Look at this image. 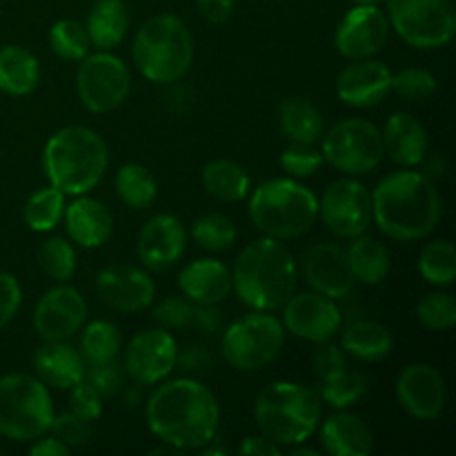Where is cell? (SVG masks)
I'll list each match as a JSON object with an SVG mask.
<instances>
[{
    "instance_id": "50",
    "label": "cell",
    "mask_w": 456,
    "mask_h": 456,
    "mask_svg": "<svg viewBox=\"0 0 456 456\" xmlns=\"http://www.w3.org/2000/svg\"><path fill=\"white\" fill-rule=\"evenodd\" d=\"M176 368L183 372H203L212 368V354L203 346H187L185 350H178Z\"/></svg>"
},
{
    "instance_id": "35",
    "label": "cell",
    "mask_w": 456,
    "mask_h": 456,
    "mask_svg": "<svg viewBox=\"0 0 456 456\" xmlns=\"http://www.w3.org/2000/svg\"><path fill=\"white\" fill-rule=\"evenodd\" d=\"M114 185L116 194L123 200V205H127L132 209L151 208L156 196H159V183H156L154 174L145 165L138 163H125L116 172Z\"/></svg>"
},
{
    "instance_id": "33",
    "label": "cell",
    "mask_w": 456,
    "mask_h": 456,
    "mask_svg": "<svg viewBox=\"0 0 456 456\" xmlns=\"http://www.w3.org/2000/svg\"><path fill=\"white\" fill-rule=\"evenodd\" d=\"M370 390V381L363 372L354 368H347L346 363L319 374V390L323 403H328L334 410H347L359 403Z\"/></svg>"
},
{
    "instance_id": "7",
    "label": "cell",
    "mask_w": 456,
    "mask_h": 456,
    "mask_svg": "<svg viewBox=\"0 0 456 456\" xmlns=\"http://www.w3.org/2000/svg\"><path fill=\"white\" fill-rule=\"evenodd\" d=\"M249 218L263 236L297 239L319 221V199L297 178H267L249 196Z\"/></svg>"
},
{
    "instance_id": "27",
    "label": "cell",
    "mask_w": 456,
    "mask_h": 456,
    "mask_svg": "<svg viewBox=\"0 0 456 456\" xmlns=\"http://www.w3.org/2000/svg\"><path fill=\"white\" fill-rule=\"evenodd\" d=\"M321 445L332 456H368L374 450L368 423L347 410L330 414L321 423Z\"/></svg>"
},
{
    "instance_id": "16",
    "label": "cell",
    "mask_w": 456,
    "mask_h": 456,
    "mask_svg": "<svg viewBox=\"0 0 456 456\" xmlns=\"http://www.w3.org/2000/svg\"><path fill=\"white\" fill-rule=\"evenodd\" d=\"M390 38V20L379 4H354L341 18L334 34L338 53L347 61L372 58Z\"/></svg>"
},
{
    "instance_id": "10",
    "label": "cell",
    "mask_w": 456,
    "mask_h": 456,
    "mask_svg": "<svg viewBox=\"0 0 456 456\" xmlns=\"http://www.w3.org/2000/svg\"><path fill=\"white\" fill-rule=\"evenodd\" d=\"M321 154L343 176H363L386 156L381 129L365 118H346L323 132Z\"/></svg>"
},
{
    "instance_id": "55",
    "label": "cell",
    "mask_w": 456,
    "mask_h": 456,
    "mask_svg": "<svg viewBox=\"0 0 456 456\" xmlns=\"http://www.w3.org/2000/svg\"><path fill=\"white\" fill-rule=\"evenodd\" d=\"M289 454H292V456H321L319 450L305 448V445H301V444L292 445V452H289Z\"/></svg>"
},
{
    "instance_id": "42",
    "label": "cell",
    "mask_w": 456,
    "mask_h": 456,
    "mask_svg": "<svg viewBox=\"0 0 456 456\" xmlns=\"http://www.w3.org/2000/svg\"><path fill=\"white\" fill-rule=\"evenodd\" d=\"M419 323L432 332H448L456 325V301L450 292H430L417 305Z\"/></svg>"
},
{
    "instance_id": "40",
    "label": "cell",
    "mask_w": 456,
    "mask_h": 456,
    "mask_svg": "<svg viewBox=\"0 0 456 456\" xmlns=\"http://www.w3.org/2000/svg\"><path fill=\"white\" fill-rule=\"evenodd\" d=\"M38 263L49 279H53L56 283H67V281L74 279L78 256H76V249L69 239L52 236L40 245Z\"/></svg>"
},
{
    "instance_id": "44",
    "label": "cell",
    "mask_w": 456,
    "mask_h": 456,
    "mask_svg": "<svg viewBox=\"0 0 456 456\" xmlns=\"http://www.w3.org/2000/svg\"><path fill=\"white\" fill-rule=\"evenodd\" d=\"M392 92L410 102L428 101L436 92V78L423 67H408L399 74H392Z\"/></svg>"
},
{
    "instance_id": "8",
    "label": "cell",
    "mask_w": 456,
    "mask_h": 456,
    "mask_svg": "<svg viewBox=\"0 0 456 456\" xmlns=\"http://www.w3.org/2000/svg\"><path fill=\"white\" fill-rule=\"evenodd\" d=\"M53 414L49 387L38 377L13 372L0 379V435L4 439L36 441L47 435Z\"/></svg>"
},
{
    "instance_id": "12",
    "label": "cell",
    "mask_w": 456,
    "mask_h": 456,
    "mask_svg": "<svg viewBox=\"0 0 456 456\" xmlns=\"http://www.w3.org/2000/svg\"><path fill=\"white\" fill-rule=\"evenodd\" d=\"M76 92L92 114H110L127 101L132 92V71L123 58L98 49L80 61L76 71Z\"/></svg>"
},
{
    "instance_id": "53",
    "label": "cell",
    "mask_w": 456,
    "mask_h": 456,
    "mask_svg": "<svg viewBox=\"0 0 456 456\" xmlns=\"http://www.w3.org/2000/svg\"><path fill=\"white\" fill-rule=\"evenodd\" d=\"M191 323L199 325L203 332H216L221 328L223 319L216 305H203V303H194V314H191Z\"/></svg>"
},
{
    "instance_id": "19",
    "label": "cell",
    "mask_w": 456,
    "mask_h": 456,
    "mask_svg": "<svg viewBox=\"0 0 456 456\" xmlns=\"http://www.w3.org/2000/svg\"><path fill=\"white\" fill-rule=\"evenodd\" d=\"M301 270L305 283L314 292L325 294L334 301H343L354 294L359 285L347 263L346 248L337 243H316L307 248L301 256Z\"/></svg>"
},
{
    "instance_id": "48",
    "label": "cell",
    "mask_w": 456,
    "mask_h": 456,
    "mask_svg": "<svg viewBox=\"0 0 456 456\" xmlns=\"http://www.w3.org/2000/svg\"><path fill=\"white\" fill-rule=\"evenodd\" d=\"M69 408L71 412L78 414L80 419L94 423L102 414V396L83 379L78 386L71 387Z\"/></svg>"
},
{
    "instance_id": "51",
    "label": "cell",
    "mask_w": 456,
    "mask_h": 456,
    "mask_svg": "<svg viewBox=\"0 0 456 456\" xmlns=\"http://www.w3.org/2000/svg\"><path fill=\"white\" fill-rule=\"evenodd\" d=\"M196 7H199L200 16L205 20L221 25V22H227L232 18L236 9V0H196Z\"/></svg>"
},
{
    "instance_id": "13",
    "label": "cell",
    "mask_w": 456,
    "mask_h": 456,
    "mask_svg": "<svg viewBox=\"0 0 456 456\" xmlns=\"http://www.w3.org/2000/svg\"><path fill=\"white\" fill-rule=\"evenodd\" d=\"M319 218L338 239H356L372 223V191L354 176L337 178L319 199Z\"/></svg>"
},
{
    "instance_id": "29",
    "label": "cell",
    "mask_w": 456,
    "mask_h": 456,
    "mask_svg": "<svg viewBox=\"0 0 456 456\" xmlns=\"http://www.w3.org/2000/svg\"><path fill=\"white\" fill-rule=\"evenodd\" d=\"M341 332V350L356 361H381L390 356L395 338L390 330L379 321H354L338 330Z\"/></svg>"
},
{
    "instance_id": "6",
    "label": "cell",
    "mask_w": 456,
    "mask_h": 456,
    "mask_svg": "<svg viewBox=\"0 0 456 456\" xmlns=\"http://www.w3.org/2000/svg\"><path fill=\"white\" fill-rule=\"evenodd\" d=\"M132 56L138 74L150 83H178L194 62V36L174 13H156L138 27Z\"/></svg>"
},
{
    "instance_id": "20",
    "label": "cell",
    "mask_w": 456,
    "mask_h": 456,
    "mask_svg": "<svg viewBox=\"0 0 456 456\" xmlns=\"http://www.w3.org/2000/svg\"><path fill=\"white\" fill-rule=\"evenodd\" d=\"M98 298L116 312H142L154 303L156 285L150 272L136 265H110L96 276Z\"/></svg>"
},
{
    "instance_id": "56",
    "label": "cell",
    "mask_w": 456,
    "mask_h": 456,
    "mask_svg": "<svg viewBox=\"0 0 456 456\" xmlns=\"http://www.w3.org/2000/svg\"><path fill=\"white\" fill-rule=\"evenodd\" d=\"M350 3H354V4H379L381 0H350Z\"/></svg>"
},
{
    "instance_id": "1",
    "label": "cell",
    "mask_w": 456,
    "mask_h": 456,
    "mask_svg": "<svg viewBox=\"0 0 456 456\" xmlns=\"http://www.w3.org/2000/svg\"><path fill=\"white\" fill-rule=\"evenodd\" d=\"M145 405V421L151 435L163 444L190 452L214 444L221 428V405L216 396L196 379L160 381Z\"/></svg>"
},
{
    "instance_id": "23",
    "label": "cell",
    "mask_w": 456,
    "mask_h": 456,
    "mask_svg": "<svg viewBox=\"0 0 456 456\" xmlns=\"http://www.w3.org/2000/svg\"><path fill=\"white\" fill-rule=\"evenodd\" d=\"M65 230L71 243L83 249L102 248L114 234V216L105 203L83 194L65 208Z\"/></svg>"
},
{
    "instance_id": "32",
    "label": "cell",
    "mask_w": 456,
    "mask_h": 456,
    "mask_svg": "<svg viewBox=\"0 0 456 456\" xmlns=\"http://www.w3.org/2000/svg\"><path fill=\"white\" fill-rule=\"evenodd\" d=\"M279 127L289 138V142H307V145H316L325 132L321 110L303 96H289L281 102Z\"/></svg>"
},
{
    "instance_id": "3",
    "label": "cell",
    "mask_w": 456,
    "mask_h": 456,
    "mask_svg": "<svg viewBox=\"0 0 456 456\" xmlns=\"http://www.w3.org/2000/svg\"><path fill=\"white\" fill-rule=\"evenodd\" d=\"M232 289L249 310L283 307L297 289V261L283 240L263 236L243 248L232 270Z\"/></svg>"
},
{
    "instance_id": "43",
    "label": "cell",
    "mask_w": 456,
    "mask_h": 456,
    "mask_svg": "<svg viewBox=\"0 0 456 456\" xmlns=\"http://www.w3.org/2000/svg\"><path fill=\"white\" fill-rule=\"evenodd\" d=\"M323 154L316 145L307 142H289L281 154V169L289 178H307L323 167Z\"/></svg>"
},
{
    "instance_id": "38",
    "label": "cell",
    "mask_w": 456,
    "mask_h": 456,
    "mask_svg": "<svg viewBox=\"0 0 456 456\" xmlns=\"http://www.w3.org/2000/svg\"><path fill=\"white\" fill-rule=\"evenodd\" d=\"M419 272L435 288H450L456 279V248L448 239L428 243L419 254Z\"/></svg>"
},
{
    "instance_id": "46",
    "label": "cell",
    "mask_w": 456,
    "mask_h": 456,
    "mask_svg": "<svg viewBox=\"0 0 456 456\" xmlns=\"http://www.w3.org/2000/svg\"><path fill=\"white\" fill-rule=\"evenodd\" d=\"M52 435L56 439H61L67 448H83V445L89 444L92 439V423L80 419L78 414L62 412V414H53L52 426H49Z\"/></svg>"
},
{
    "instance_id": "18",
    "label": "cell",
    "mask_w": 456,
    "mask_h": 456,
    "mask_svg": "<svg viewBox=\"0 0 456 456\" xmlns=\"http://www.w3.org/2000/svg\"><path fill=\"white\" fill-rule=\"evenodd\" d=\"M395 392L410 417L435 421L444 414L448 390L439 370L430 363H410L396 377Z\"/></svg>"
},
{
    "instance_id": "54",
    "label": "cell",
    "mask_w": 456,
    "mask_h": 456,
    "mask_svg": "<svg viewBox=\"0 0 456 456\" xmlns=\"http://www.w3.org/2000/svg\"><path fill=\"white\" fill-rule=\"evenodd\" d=\"M69 452L71 450L61 439H56V436L43 435L34 441V445H29L31 456H67Z\"/></svg>"
},
{
    "instance_id": "5",
    "label": "cell",
    "mask_w": 456,
    "mask_h": 456,
    "mask_svg": "<svg viewBox=\"0 0 456 456\" xmlns=\"http://www.w3.org/2000/svg\"><path fill=\"white\" fill-rule=\"evenodd\" d=\"M323 401L316 390L294 381H274L254 403V421L261 435L281 448L305 444L319 428Z\"/></svg>"
},
{
    "instance_id": "31",
    "label": "cell",
    "mask_w": 456,
    "mask_h": 456,
    "mask_svg": "<svg viewBox=\"0 0 456 456\" xmlns=\"http://www.w3.org/2000/svg\"><path fill=\"white\" fill-rule=\"evenodd\" d=\"M200 183H203V190L221 203H239L248 199L252 190L248 169L230 159L209 160L200 169Z\"/></svg>"
},
{
    "instance_id": "11",
    "label": "cell",
    "mask_w": 456,
    "mask_h": 456,
    "mask_svg": "<svg viewBox=\"0 0 456 456\" xmlns=\"http://www.w3.org/2000/svg\"><path fill=\"white\" fill-rule=\"evenodd\" d=\"M387 20L410 47L441 49L456 34L454 0H387Z\"/></svg>"
},
{
    "instance_id": "17",
    "label": "cell",
    "mask_w": 456,
    "mask_h": 456,
    "mask_svg": "<svg viewBox=\"0 0 456 456\" xmlns=\"http://www.w3.org/2000/svg\"><path fill=\"white\" fill-rule=\"evenodd\" d=\"M87 321V301L76 288L58 283L36 303L34 330L43 341H69Z\"/></svg>"
},
{
    "instance_id": "25",
    "label": "cell",
    "mask_w": 456,
    "mask_h": 456,
    "mask_svg": "<svg viewBox=\"0 0 456 456\" xmlns=\"http://www.w3.org/2000/svg\"><path fill=\"white\" fill-rule=\"evenodd\" d=\"M386 154L401 167H419L430 150L428 132L421 120L408 111H395L381 132Z\"/></svg>"
},
{
    "instance_id": "14",
    "label": "cell",
    "mask_w": 456,
    "mask_h": 456,
    "mask_svg": "<svg viewBox=\"0 0 456 456\" xmlns=\"http://www.w3.org/2000/svg\"><path fill=\"white\" fill-rule=\"evenodd\" d=\"M178 343L165 328L138 332L125 347V372L138 386H156L176 370Z\"/></svg>"
},
{
    "instance_id": "52",
    "label": "cell",
    "mask_w": 456,
    "mask_h": 456,
    "mask_svg": "<svg viewBox=\"0 0 456 456\" xmlns=\"http://www.w3.org/2000/svg\"><path fill=\"white\" fill-rule=\"evenodd\" d=\"M240 454L248 456H281V445H276L274 441L267 439L265 435H254L240 444L239 448Z\"/></svg>"
},
{
    "instance_id": "4",
    "label": "cell",
    "mask_w": 456,
    "mask_h": 456,
    "mask_svg": "<svg viewBox=\"0 0 456 456\" xmlns=\"http://www.w3.org/2000/svg\"><path fill=\"white\" fill-rule=\"evenodd\" d=\"M110 167V150L98 132L85 125H67L49 136L43 151V169L49 185L65 196H83L96 190Z\"/></svg>"
},
{
    "instance_id": "49",
    "label": "cell",
    "mask_w": 456,
    "mask_h": 456,
    "mask_svg": "<svg viewBox=\"0 0 456 456\" xmlns=\"http://www.w3.org/2000/svg\"><path fill=\"white\" fill-rule=\"evenodd\" d=\"M22 305V288L9 272L0 270V330L13 321Z\"/></svg>"
},
{
    "instance_id": "24",
    "label": "cell",
    "mask_w": 456,
    "mask_h": 456,
    "mask_svg": "<svg viewBox=\"0 0 456 456\" xmlns=\"http://www.w3.org/2000/svg\"><path fill=\"white\" fill-rule=\"evenodd\" d=\"M178 289L191 303L218 305L232 292V270L218 258H196L178 274Z\"/></svg>"
},
{
    "instance_id": "39",
    "label": "cell",
    "mask_w": 456,
    "mask_h": 456,
    "mask_svg": "<svg viewBox=\"0 0 456 456\" xmlns=\"http://www.w3.org/2000/svg\"><path fill=\"white\" fill-rule=\"evenodd\" d=\"M49 47L58 58L71 62H80L92 52V43H89L85 25L78 20H71V18L53 22L52 29H49Z\"/></svg>"
},
{
    "instance_id": "22",
    "label": "cell",
    "mask_w": 456,
    "mask_h": 456,
    "mask_svg": "<svg viewBox=\"0 0 456 456\" xmlns=\"http://www.w3.org/2000/svg\"><path fill=\"white\" fill-rule=\"evenodd\" d=\"M337 96L338 101L350 107H377L392 92V69L381 61L363 58V61H350L337 76Z\"/></svg>"
},
{
    "instance_id": "45",
    "label": "cell",
    "mask_w": 456,
    "mask_h": 456,
    "mask_svg": "<svg viewBox=\"0 0 456 456\" xmlns=\"http://www.w3.org/2000/svg\"><path fill=\"white\" fill-rule=\"evenodd\" d=\"M151 319L165 330H183L191 323L194 303L185 297H167L154 305L151 303Z\"/></svg>"
},
{
    "instance_id": "9",
    "label": "cell",
    "mask_w": 456,
    "mask_h": 456,
    "mask_svg": "<svg viewBox=\"0 0 456 456\" xmlns=\"http://www.w3.org/2000/svg\"><path fill=\"white\" fill-rule=\"evenodd\" d=\"M285 343V328L270 312L252 310L227 325L221 350L227 363L239 372H258L279 359Z\"/></svg>"
},
{
    "instance_id": "15",
    "label": "cell",
    "mask_w": 456,
    "mask_h": 456,
    "mask_svg": "<svg viewBox=\"0 0 456 456\" xmlns=\"http://www.w3.org/2000/svg\"><path fill=\"white\" fill-rule=\"evenodd\" d=\"M285 332L310 343L332 341L343 328V314L337 301L321 292L292 294L283 305Z\"/></svg>"
},
{
    "instance_id": "36",
    "label": "cell",
    "mask_w": 456,
    "mask_h": 456,
    "mask_svg": "<svg viewBox=\"0 0 456 456\" xmlns=\"http://www.w3.org/2000/svg\"><path fill=\"white\" fill-rule=\"evenodd\" d=\"M65 199L67 196L53 185L40 187L27 199L25 208H22V221L31 232H38V234L56 230L58 223L62 221V214H65Z\"/></svg>"
},
{
    "instance_id": "47",
    "label": "cell",
    "mask_w": 456,
    "mask_h": 456,
    "mask_svg": "<svg viewBox=\"0 0 456 456\" xmlns=\"http://www.w3.org/2000/svg\"><path fill=\"white\" fill-rule=\"evenodd\" d=\"M85 381L101 396H114L123 387L125 368H120L116 361L102 365H87V370H85Z\"/></svg>"
},
{
    "instance_id": "28",
    "label": "cell",
    "mask_w": 456,
    "mask_h": 456,
    "mask_svg": "<svg viewBox=\"0 0 456 456\" xmlns=\"http://www.w3.org/2000/svg\"><path fill=\"white\" fill-rule=\"evenodd\" d=\"M85 29L92 47L105 52L118 47L129 29V9L125 0H96L87 13Z\"/></svg>"
},
{
    "instance_id": "37",
    "label": "cell",
    "mask_w": 456,
    "mask_h": 456,
    "mask_svg": "<svg viewBox=\"0 0 456 456\" xmlns=\"http://www.w3.org/2000/svg\"><path fill=\"white\" fill-rule=\"evenodd\" d=\"M123 350L120 330L111 321H92L80 338V354L87 365L111 363Z\"/></svg>"
},
{
    "instance_id": "41",
    "label": "cell",
    "mask_w": 456,
    "mask_h": 456,
    "mask_svg": "<svg viewBox=\"0 0 456 456\" xmlns=\"http://www.w3.org/2000/svg\"><path fill=\"white\" fill-rule=\"evenodd\" d=\"M236 236L239 230L225 214H205L191 225V239L208 252H225L236 243Z\"/></svg>"
},
{
    "instance_id": "2",
    "label": "cell",
    "mask_w": 456,
    "mask_h": 456,
    "mask_svg": "<svg viewBox=\"0 0 456 456\" xmlns=\"http://www.w3.org/2000/svg\"><path fill=\"white\" fill-rule=\"evenodd\" d=\"M444 216V200L435 181L414 167L383 178L372 191V221L392 240L412 243L430 236Z\"/></svg>"
},
{
    "instance_id": "26",
    "label": "cell",
    "mask_w": 456,
    "mask_h": 456,
    "mask_svg": "<svg viewBox=\"0 0 456 456\" xmlns=\"http://www.w3.org/2000/svg\"><path fill=\"white\" fill-rule=\"evenodd\" d=\"M34 370L45 386L71 390L85 379L87 363L71 343L43 341V346L34 352Z\"/></svg>"
},
{
    "instance_id": "34",
    "label": "cell",
    "mask_w": 456,
    "mask_h": 456,
    "mask_svg": "<svg viewBox=\"0 0 456 456\" xmlns=\"http://www.w3.org/2000/svg\"><path fill=\"white\" fill-rule=\"evenodd\" d=\"M354 243L346 249L347 252V263H350V270L354 274L356 283L363 285H379L387 279L390 274V252H387L386 245L381 243L374 236H356L352 239Z\"/></svg>"
},
{
    "instance_id": "21",
    "label": "cell",
    "mask_w": 456,
    "mask_h": 456,
    "mask_svg": "<svg viewBox=\"0 0 456 456\" xmlns=\"http://www.w3.org/2000/svg\"><path fill=\"white\" fill-rule=\"evenodd\" d=\"M185 249L187 230L174 214H154L138 232L136 254L145 270H169L181 261Z\"/></svg>"
},
{
    "instance_id": "30",
    "label": "cell",
    "mask_w": 456,
    "mask_h": 456,
    "mask_svg": "<svg viewBox=\"0 0 456 456\" xmlns=\"http://www.w3.org/2000/svg\"><path fill=\"white\" fill-rule=\"evenodd\" d=\"M40 83V62L20 45L0 47V92L9 96H29Z\"/></svg>"
}]
</instances>
